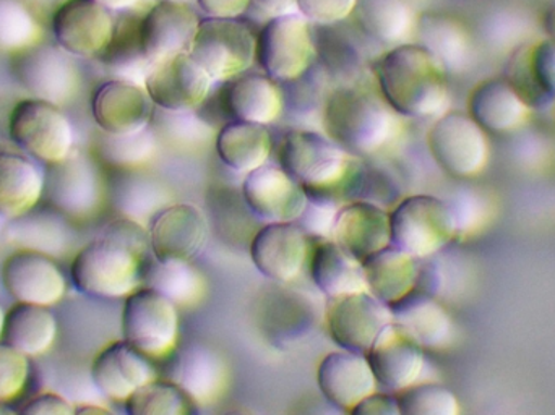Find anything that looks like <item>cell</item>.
I'll use <instances>...</instances> for the list:
<instances>
[{
	"instance_id": "cell-1",
	"label": "cell",
	"mask_w": 555,
	"mask_h": 415,
	"mask_svg": "<svg viewBox=\"0 0 555 415\" xmlns=\"http://www.w3.org/2000/svg\"><path fill=\"white\" fill-rule=\"evenodd\" d=\"M149 229L135 219H114L81 247L70 264L75 289L93 299H126L143 286L152 258Z\"/></svg>"
},
{
	"instance_id": "cell-2",
	"label": "cell",
	"mask_w": 555,
	"mask_h": 415,
	"mask_svg": "<svg viewBox=\"0 0 555 415\" xmlns=\"http://www.w3.org/2000/svg\"><path fill=\"white\" fill-rule=\"evenodd\" d=\"M278 161L302 185L310 200L343 207L361 195L364 166L322 133L291 130L278 146Z\"/></svg>"
},
{
	"instance_id": "cell-3",
	"label": "cell",
	"mask_w": 555,
	"mask_h": 415,
	"mask_svg": "<svg viewBox=\"0 0 555 415\" xmlns=\"http://www.w3.org/2000/svg\"><path fill=\"white\" fill-rule=\"evenodd\" d=\"M323 130L356 158L377 156L403 135V116L380 91L361 83L339 85L323 103Z\"/></svg>"
},
{
	"instance_id": "cell-4",
	"label": "cell",
	"mask_w": 555,
	"mask_h": 415,
	"mask_svg": "<svg viewBox=\"0 0 555 415\" xmlns=\"http://www.w3.org/2000/svg\"><path fill=\"white\" fill-rule=\"evenodd\" d=\"M375 80L382 96L403 117L429 119L447 113L449 74L417 42L391 48L375 67Z\"/></svg>"
},
{
	"instance_id": "cell-5",
	"label": "cell",
	"mask_w": 555,
	"mask_h": 415,
	"mask_svg": "<svg viewBox=\"0 0 555 415\" xmlns=\"http://www.w3.org/2000/svg\"><path fill=\"white\" fill-rule=\"evenodd\" d=\"M391 245L417 260L439 254L459 237L449 200L434 195H411L390 211Z\"/></svg>"
},
{
	"instance_id": "cell-6",
	"label": "cell",
	"mask_w": 555,
	"mask_h": 415,
	"mask_svg": "<svg viewBox=\"0 0 555 415\" xmlns=\"http://www.w3.org/2000/svg\"><path fill=\"white\" fill-rule=\"evenodd\" d=\"M189 54L210 75L214 83H227L256 64L257 35L243 18L205 16L198 23Z\"/></svg>"
},
{
	"instance_id": "cell-7",
	"label": "cell",
	"mask_w": 555,
	"mask_h": 415,
	"mask_svg": "<svg viewBox=\"0 0 555 415\" xmlns=\"http://www.w3.org/2000/svg\"><path fill=\"white\" fill-rule=\"evenodd\" d=\"M9 135L35 161L55 165L75 150L74 127L57 104L39 98L18 101L9 116Z\"/></svg>"
},
{
	"instance_id": "cell-8",
	"label": "cell",
	"mask_w": 555,
	"mask_h": 415,
	"mask_svg": "<svg viewBox=\"0 0 555 415\" xmlns=\"http://www.w3.org/2000/svg\"><path fill=\"white\" fill-rule=\"evenodd\" d=\"M312 23L300 13L267 20L257 35V62L278 83H293L312 67L317 41Z\"/></svg>"
},
{
	"instance_id": "cell-9",
	"label": "cell",
	"mask_w": 555,
	"mask_h": 415,
	"mask_svg": "<svg viewBox=\"0 0 555 415\" xmlns=\"http://www.w3.org/2000/svg\"><path fill=\"white\" fill-rule=\"evenodd\" d=\"M120 323L124 339L152 361L178 351V306L153 287H139L126 297Z\"/></svg>"
},
{
	"instance_id": "cell-10",
	"label": "cell",
	"mask_w": 555,
	"mask_h": 415,
	"mask_svg": "<svg viewBox=\"0 0 555 415\" xmlns=\"http://www.w3.org/2000/svg\"><path fill=\"white\" fill-rule=\"evenodd\" d=\"M44 197L72 221L94 218L106 200V184L96 161L75 148L64 161L48 165Z\"/></svg>"
},
{
	"instance_id": "cell-11",
	"label": "cell",
	"mask_w": 555,
	"mask_h": 415,
	"mask_svg": "<svg viewBox=\"0 0 555 415\" xmlns=\"http://www.w3.org/2000/svg\"><path fill=\"white\" fill-rule=\"evenodd\" d=\"M427 146L440 169L455 179L481 174L491 156L488 132L462 111L437 117L427 133Z\"/></svg>"
},
{
	"instance_id": "cell-12",
	"label": "cell",
	"mask_w": 555,
	"mask_h": 415,
	"mask_svg": "<svg viewBox=\"0 0 555 415\" xmlns=\"http://www.w3.org/2000/svg\"><path fill=\"white\" fill-rule=\"evenodd\" d=\"M74 55L68 54L61 46L35 44L31 48L15 52L12 72L16 81L33 98L49 101V103H68L80 88V74L74 62Z\"/></svg>"
},
{
	"instance_id": "cell-13",
	"label": "cell",
	"mask_w": 555,
	"mask_h": 415,
	"mask_svg": "<svg viewBox=\"0 0 555 415\" xmlns=\"http://www.w3.org/2000/svg\"><path fill=\"white\" fill-rule=\"evenodd\" d=\"M326 328L345 351L367 354L380 333L393 323L390 307L369 290L328 299Z\"/></svg>"
},
{
	"instance_id": "cell-14",
	"label": "cell",
	"mask_w": 555,
	"mask_h": 415,
	"mask_svg": "<svg viewBox=\"0 0 555 415\" xmlns=\"http://www.w3.org/2000/svg\"><path fill=\"white\" fill-rule=\"evenodd\" d=\"M55 41L74 57L100 59L116 31L111 10L96 0H64L52 13Z\"/></svg>"
},
{
	"instance_id": "cell-15",
	"label": "cell",
	"mask_w": 555,
	"mask_h": 415,
	"mask_svg": "<svg viewBox=\"0 0 555 415\" xmlns=\"http://www.w3.org/2000/svg\"><path fill=\"white\" fill-rule=\"evenodd\" d=\"M153 258L168 261H192L205 250L210 238V224L201 208L176 204L153 216L149 228Z\"/></svg>"
},
{
	"instance_id": "cell-16",
	"label": "cell",
	"mask_w": 555,
	"mask_h": 415,
	"mask_svg": "<svg viewBox=\"0 0 555 415\" xmlns=\"http://www.w3.org/2000/svg\"><path fill=\"white\" fill-rule=\"evenodd\" d=\"M211 85L210 75L189 52L153 65L143 81L156 107L178 113L198 109L210 94Z\"/></svg>"
},
{
	"instance_id": "cell-17",
	"label": "cell",
	"mask_w": 555,
	"mask_h": 415,
	"mask_svg": "<svg viewBox=\"0 0 555 415\" xmlns=\"http://www.w3.org/2000/svg\"><path fill=\"white\" fill-rule=\"evenodd\" d=\"M2 284L16 302L54 307L67 296L68 283L54 258L35 250L13 251L2 267Z\"/></svg>"
},
{
	"instance_id": "cell-18",
	"label": "cell",
	"mask_w": 555,
	"mask_h": 415,
	"mask_svg": "<svg viewBox=\"0 0 555 415\" xmlns=\"http://www.w3.org/2000/svg\"><path fill=\"white\" fill-rule=\"evenodd\" d=\"M155 104L149 91L137 81L113 78L94 91L91 114L101 132L127 135L152 124Z\"/></svg>"
},
{
	"instance_id": "cell-19",
	"label": "cell",
	"mask_w": 555,
	"mask_h": 415,
	"mask_svg": "<svg viewBox=\"0 0 555 415\" xmlns=\"http://www.w3.org/2000/svg\"><path fill=\"white\" fill-rule=\"evenodd\" d=\"M309 235L294 222H269L250 244V258L257 270L273 283H293L309 258Z\"/></svg>"
},
{
	"instance_id": "cell-20",
	"label": "cell",
	"mask_w": 555,
	"mask_h": 415,
	"mask_svg": "<svg viewBox=\"0 0 555 415\" xmlns=\"http://www.w3.org/2000/svg\"><path fill=\"white\" fill-rule=\"evenodd\" d=\"M201 16L189 2H156L140 18V44L150 64L189 52Z\"/></svg>"
},
{
	"instance_id": "cell-21",
	"label": "cell",
	"mask_w": 555,
	"mask_h": 415,
	"mask_svg": "<svg viewBox=\"0 0 555 415\" xmlns=\"http://www.w3.org/2000/svg\"><path fill=\"white\" fill-rule=\"evenodd\" d=\"M243 198L257 218L267 222H294L307 207L306 191L281 166L263 165L246 174Z\"/></svg>"
},
{
	"instance_id": "cell-22",
	"label": "cell",
	"mask_w": 555,
	"mask_h": 415,
	"mask_svg": "<svg viewBox=\"0 0 555 415\" xmlns=\"http://www.w3.org/2000/svg\"><path fill=\"white\" fill-rule=\"evenodd\" d=\"M91 381L106 400L126 403L143 385L158 378L152 359L137 351L126 339L111 342L91 364Z\"/></svg>"
},
{
	"instance_id": "cell-23",
	"label": "cell",
	"mask_w": 555,
	"mask_h": 415,
	"mask_svg": "<svg viewBox=\"0 0 555 415\" xmlns=\"http://www.w3.org/2000/svg\"><path fill=\"white\" fill-rule=\"evenodd\" d=\"M276 286L263 296L260 328L276 348H289L312 332L319 309L312 297L289 287V283H276Z\"/></svg>"
},
{
	"instance_id": "cell-24",
	"label": "cell",
	"mask_w": 555,
	"mask_h": 415,
	"mask_svg": "<svg viewBox=\"0 0 555 415\" xmlns=\"http://www.w3.org/2000/svg\"><path fill=\"white\" fill-rule=\"evenodd\" d=\"M320 393L332 406L351 414L369 394L377 391V378L367 355L358 352H332L317 368Z\"/></svg>"
},
{
	"instance_id": "cell-25",
	"label": "cell",
	"mask_w": 555,
	"mask_h": 415,
	"mask_svg": "<svg viewBox=\"0 0 555 415\" xmlns=\"http://www.w3.org/2000/svg\"><path fill=\"white\" fill-rule=\"evenodd\" d=\"M332 238L362 263L391 245L390 211L374 202H349L336 215Z\"/></svg>"
},
{
	"instance_id": "cell-26",
	"label": "cell",
	"mask_w": 555,
	"mask_h": 415,
	"mask_svg": "<svg viewBox=\"0 0 555 415\" xmlns=\"http://www.w3.org/2000/svg\"><path fill=\"white\" fill-rule=\"evenodd\" d=\"M365 355L377 384L395 393L417 384L426 365L424 349L395 323H390L380 333Z\"/></svg>"
},
{
	"instance_id": "cell-27",
	"label": "cell",
	"mask_w": 555,
	"mask_h": 415,
	"mask_svg": "<svg viewBox=\"0 0 555 415\" xmlns=\"http://www.w3.org/2000/svg\"><path fill=\"white\" fill-rule=\"evenodd\" d=\"M531 107L505 77L488 78L473 88L468 114L494 135L517 132L530 119Z\"/></svg>"
},
{
	"instance_id": "cell-28",
	"label": "cell",
	"mask_w": 555,
	"mask_h": 415,
	"mask_svg": "<svg viewBox=\"0 0 555 415\" xmlns=\"http://www.w3.org/2000/svg\"><path fill=\"white\" fill-rule=\"evenodd\" d=\"M390 310L395 325L421 348L440 351L453 341L452 319L437 297L414 289Z\"/></svg>"
},
{
	"instance_id": "cell-29",
	"label": "cell",
	"mask_w": 555,
	"mask_h": 415,
	"mask_svg": "<svg viewBox=\"0 0 555 415\" xmlns=\"http://www.w3.org/2000/svg\"><path fill=\"white\" fill-rule=\"evenodd\" d=\"M70 219L55 208L31 209L7 222L2 237L20 250H35L49 257L62 258L74 247L75 232Z\"/></svg>"
},
{
	"instance_id": "cell-30",
	"label": "cell",
	"mask_w": 555,
	"mask_h": 415,
	"mask_svg": "<svg viewBox=\"0 0 555 415\" xmlns=\"http://www.w3.org/2000/svg\"><path fill=\"white\" fill-rule=\"evenodd\" d=\"M223 107L234 120L244 122H276L284 111V96L278 81L267 74H243L227 81Z\"/></svg>"
},
{
	"instance_id": "cell-31",
	"label": "cell",
	"mask_w": 555,
	"mask_h": 415,
	"mask_svg": "<svg viewBox=\"0 0 555 415\" xmlns=\"http://www.w3.org/2000/svg\"><path fill=\"white\" fill-rule=\"evenodd\" d=\"M171 377L197 406L211 404L227 390L228 367L220 354L205 346H189L171 354Z\"/></svg>"
},
{
	"instance_id": "cell-32",
	"label": "cell",
	"mask_w": 555,
	"mask_h": 415,
	"mask_svg": "<svg viewBox=\"0 0 555 415\" xmlns=\"http://www.w3.org/2000/svg\"><path fill=\"white\" fill-rule=\"evenodd\" d=\"M414 38L442 64L447 74H460L472 64V36L466 26L449 13L424 12L417 15Z\"/></svg>"
},
{
	"instance_id": "cell-33",
	"label": "cell",
	"mask_w": 555,
	"mask_h": 415,
	"mask_svg": "<svg viewBox=\"0 0 555 415\" xmlns=\"http://www.w3.org/2000/svg\"><path fill=\"white\" fill-rule=\"evenodd\" d=\"M44 197V171L35 159L0 150V219L12 221Z\"/></svg>"
},
{
	"instance_id": "cell-34",
	"label": "cell",
	"mask_w": 555,
	"mask_h": 415,
	"mask_svg": "<svg viewBox=\"0 0 555 415\" xmlns=\"http://www.w3.org/2000/svg\"><path fill=\"white\" fill-rule=\"evenodd\" d=\"M362 271L369 293L390 307L416 289L420 260L401 248L388 245L365 258Z\"/></svg>"
},
{
	"instance_id": "cell-35",
	"label": "cell",
	"mask_w": 555,
	"mask_h": 415,
	"mask_svg": "<svg viewBox=\"0 0 555 415\" xmlns=\"http://www.w3.org/2000/svg\"><path fill=\"white\" fill-rule=\"evenodd\" d=\"M310 276L326 299L367 290L361 261L346 254L333 238H317L310 251Z\"/></svg>"
},
{
	"instance_id": "cell-36",
	"label": "cell",
	"mask_w": 555,
	"mask_h": 415,
	"mask_svg": "<svg viewBox=\"0 0 555 415\" xmlns=\"http://www.w3.org/2000/svg\"><path fill=\"white\" fill-rule=\"evenodd\" d=\"M215 148L224 166L246 176L269 161L273 152L272 133L263 124L233 120L221 127Z\"/></svg>"
},
{
	"instance_id": "cell-37",
	"label": "cell",
	"mask_w": 555,
	"mask_h": 415,
	"mask_svg": "<svg viewBox=\"0 0 555 415\" xmlns=\"http://www.w3.org/2000/svg\"><path fill=\"white\" fill-rule=\"evenodd\" d=\"M57 320L49 307L18 302L7 310L2 341L28 358H42L57 341Z\"/></svg>"
},
{
	"instance_id": "cell-38",
	"label": "cell",
	"mask_w": 555,
	"mask_h": 415,
	"mask_svg": "<svg viewBox=\"0 0 555 415\" xmlns=\"http://www.w3.org/2000/svg\"><path fill=\"white\" fill-rule=\"evenodd\" d=\"M351 16L367 38L388 48L414 38L416 15L408 0H356Z\"/></svg>"
},
{
	"instance_id": "cell-39",
	"label": "cell",
	"mask_w": 555,
	"mask_h": 415,
	"mask_svg": "<svg viewBox=\"0 0 555 415\" xmlns=\"http://www.w3.org/2000/svg\"><path fill=\"white\" fill-rule=\"evenodd\" d=\"M119 171V178L114 181L111 189V197L120 215L142 222V219L158 215L162 207L168 204L169 197L165 185L142 174L139 169Z\"/></svg>"
},
{
	"instance_id": "cell-40",
	"label": "cell",
	"mask_w": 555,
	"mask_h": 415,
	"mask_svg": "<svg viewBox=\"0 0 555 415\" xmlns=\"http://www.w3.org/2000/svg\"><path fill=\"white\" fill-rule=\"evenodd\" d=\"M143 286L153 287L165 294L176 306H192L204 297L207 283L201 271L191 261H163L150 258L146 264Z\"/></svg>"
},
{
	"instance_id": "cell-41",
	"label": "cell",
	"mask_w": 555,
	"mask_h": 415,
	"mask_svg": "<svg viewBox=\"0 0 555 415\" xmlns=\"http://www.w3.org/2000/svg\"><path fill=\"white\" fill-rule=\"evenodd\" d=\"M100 61L114 78L143 85L152 64L140 44V18H126L119 25L116 23L113 41L100 55Z\"/></svg>"
},
{
	"instance_id": "cell-42",
	"label": "cell",
	"mask_w": 555,
	"mask_h": 415,
	"mask_svg": "<svg viewBox=\"0 0 555 415\" xmlns=\"http://www.w3.org/2000/svg\"><path fill=\"white\" fill-rule=\"evenodd\" d=\"M124 404L130 415H188L198 411L194 400L169 378L143 385Z\"/></svg>"
},
{
	"instance_id": "cell-43",
	"label": "cell",
	"mask_w": 555,
	"mask_h": 415,
	"mask_svg": "<svg viewBox=\"0 0 555 415\" xmlns=\"http://www.w3.org/2000/svg\"><path fill=\"white\" fill-rule=\"evenodd\" d=\"M98 155L116 169H140L152 161L158 148V137L152 127L127 135L104 133L98 140Z\"/></svg>"
},
{
	"instance_id": "cell-44",
	"label": "cell",
	"mask_w": 555,
	"mask_h": 415,
	"mask_svg": "<svg viewBox=\"0 0 555 415\" xmlns=\"http://www.w3.org/2000/svg\"><path fill=\"white\" fill-rule=\"evenodd\" d=\"M41 35L23 0H0V49L23 51L38 44Z\"/></svg>"
},
{
	"instance_id": "cell-45",
	"label": "cell",
	"mask_w": 555,
	"mask_h": 415,
	"mask_svg": "<svg viewBox=\"0 0 555 415\" xmlns=\"http://www.w3.org/2000/svg\"><path fill=\"white\" fill-rule=\"evenodd\" d=\"M401 415H456L459 400L449 388L437 384H414L397 393Z\"/></svg>"
},
{
	"instance_id": "cell-46",
	"label": "cell",
	"mask_w": 555,
	"mask_h": 415,
	"mask_svg": "<svg viewBox=\"0 0 555 415\" xmlns=\"http://www.w3.org/2000/svg\"><path fill=\"white\" fill-rule=\"evenodd\" d=\"M156 107V106H155ZM153 113V132L165 137L169 142L178 143H204L210 139L211 129L207 122L198 119L194 111H165L156 107Z\"/></svg>"
},
{
	"instance_id": "cell-47",
	"label": "cell",
	"mask_w": 555,
	"mask_h": 415,
	"mask_svg": "<svg viewBox=\"0 0 555 415\" xmlns=\"http://www.w3.org/2000/svg\"><path fill=\"white\" fill-rule=\"evenodd\" d=\"M29 358L0 341V404L16 403L25 393L29 380Z\"/></svg>"
},
{
	"instance_id": "cell-48",
	"label": "cell",
	"mask_w": 555,
	"mask_h": 415,
	"mask_svg": "<svg viewBox=\"0 0 555 415\" xmlns=\"http://www.w3.org/2000/svg\"><path fill=\"white\" fill-rule=\"evenodd\" d=\"M505 78L511 81L512 87L518 91L521 98L527 101L531 109L534 107H544L554 101L553 98L544 93L543 88L538 85L533 70L528 61V44L520 46L508 61Z\"/></svg>"
},
{
	"instance_id": "cell-49",
	"label": "cell",
	"mask_w": 555,
	"mask_h": 415,
	"mask_svg": "<svg viewBox=\"0 0 555 415\" xmlns=\"http://www.w3.org/2000/svg\"><path fill=\"white\" fill-rule=\"evenodd\" d=\"M356 0H296L297 13L320 26H332L349 18Z\"/></svg>"
},
{
	"instance_id": "cell-50",
	"label": "cell",
	"mask_w": 555,
	"mask_h": 415,
	"mask_svg": "<svg viewBox=\"0 0 555 415\" xmlns=\"http://www.w3.org/2000/svg\"><path fill=\"white\" fill-rule=\"evenodd\" d=\"M528 61L538 85L555 100V41L547 38L528 44Z\"/></svg>"
},
{
	"instance_id": "cell-51",
	"label": "cell",
	"mask_w": 555,
	"mask_h": 415,
	"mask_svg": "<svg viewBox=\"0 0 555 415\" xmlns=\"http://www.w3.org/2000/svg\"><path fill=\"white\" fill-rule=\"evenodd\" d=\"M339 208L341 207H338V205L310 200L309 198L302 215L297 219V224L310 237L332 238L333 225H335Z\"/></svg>"
},
{
	"instance_id": "cell-52",
	"label": "cell",
	"mask_w": 555,
	"mask_h": 415,
	"mask_svg": "<svg viewBox=\"0 0 555 415\" xmlns=\"http://www.w3.org/2000/svg\"><path fill=\"white\" fill-rule=\"evenodd\" d=\"M320 52L317 54L322 55L323 64H325L328 75L333 74L336 77H343V75H349L354 72L358 75L359 70V55L358 51H354L349 42H323V44L317 46Z\"/></svg>"
},
{
	"instance_id": "cell-53",
	"label": "cell",
	"mask_w": 555,
	"mask_h": 415,
	"mask_svg": "<svg viewBox=\"0 0 555 415\" xmlns=\"http://www.w3.org/2000/svg\"><path fill=\"white\" fill-rule=\"evenodd\" d=\"M449 204L455 215L459 237L472 234L485 221V205L481 198L475 197V194L459 195L455 200H449Z\"/></svg>"
},
{
	"instance_id": "cell-54",
	"label": "cell",
	"mask_w": 555,
	"mask_h": 415,
	"mask_svg": "<svg viewBox=\"0 0 555 415\" xmlns=\"http://www.w3.org/2000/svg\"><path fill=\"white\" fill-rule=\"evenodd\" d=\"M20 413L26 415H74L75 404H72L62 394L46 391L33 400L26 401Z\"/></svg>"
},
{
	"instance_id": "cell-55",
	"label": "cell",
	"mask_w": 555,
	"mask_h": 415,
	"mask_svg": "<svg viewBox=\"0 0 555 415\" xmlns=\"http://www.w3.org/2000/svg\"><path fill=\"white\" fill-rule=\"evenodd\" d=\"M205 16L241 18L249 10L250 0H195Z\"/></svg>"
},
{
	"instance_id": "cell-56",
	"label": "cell",
	"mask_w": 555,
	"mask_h": 415,
	"mask_svg": "<svg viewBox=\"0 0 555 415\" xmlns=\"http://www.w3.org/2000/svg\"><path fill=\"white\" fill-rule=\"evenodd\" d=\"M351 414L354 415H401L397 394L374 393L361 401Z\"/></svg>"
},
{
	"instance_id": "cell-57",
	"label": "cell",
	"mask_w": 555,
	"mask_h": 415,
	"mask_svg": "<svg viewBox=\"0 0 555 415\" xmlns=\"http://www.w3.org/2000/svg\"><path fill=\"white\" fill-rule=\"evenodd\" d=\"M294 12H297L296 0H250L249 10H247V13L263 22Z\"/></svg>"
},
{
	"instance_id": "cell-58",
	"label": "cell",
	"mask_w": 555,
	"mask_h": 415,
	"mask_svg": "<svg viewBox=\"0 0 555 415\" xmlns=\"http://www.w3.org/2000/svg\"><path fill=\"white\" fill-rule=\"evenodd\" d=\"M96 2L109 10H127L132 9L142 0H96Z\"/></svg>"
},
{
	"instance_id": "cell-59",
	"label": "cell",
	"mask_w": 555,
	"mask_h": 415,
	"mask_svg": "<svg viewBox=\"0 0 555 415\" xmlns=\"http://www.w3.org/2000/svg\"><path fill=\"white\" fill-rule=\"evenodd\" d=\"M75 414H111V411L107 407L101 406V404H88L83 403L80 406H75Z\"/></svg>"
},
{
	"instance_id": "cell-60",
	"label": "cell",
	"mask_w": 555,
	"mask_h": 415,
	"mask_svg": "<svg viewBox=\"0 0 555 415\" xmlns=\"http://www.w3.org/2000/svg\"><path fill=\"white\" fill-rule=\"evenodd\" d=\"M544 31H546L547 38L555 41V5L547 10L546 15L543 20Z\"/></svg>"
},
{
	"instance_id": "cell-61",
	"label": "cell",
	"mask_w": 555,
	"mask_h": 415,
	"mask_svg": "<svg viewBox=\"0 0 555 415\" xmlns=\"http://www.w3.org/2000/svg\"><path fill=\"white\" fill-rule=\"evenodd\" d=\"M23 2L29 3V5L35 7H49L51 3H57V7L61 5L64 0H23Z\"/></svg>"
},
{
	"instance_id": "cell-62",
	"label": "cell",
	"mask_w": 555,
	"mask_h": 415,
	"mask_svg": "<svg viewBox=\"0 0 555 415\" xmlns=\"http://www.w3.org/2000/svg\"><path fill=\"white\" fill-rule=\"evenodd\" d=\"M5 309H3L2 303H0V341H2L3 325H5Z\"/></svg>"
},
{
	"instance_id": "cell-63",
	"label": "cell",
	"mask_w": 555,
	"mask_h": 415,
	"mask_svg": "<svg viewBox=\"0 0 555 415\" xmlns=\"http://www.w3.org/2000/svg\"><path fill=\"white\" fill-rule=\"evenodd\" d=\"M156 2H189V0H156Z\"/></svg>"
},
{
	"instance_id": "cell-64",
	"label": "cell",
	"mask_w": 555,
	"mask_h": 415,
	"mask_svg": "<svg viewBox=\"0 0 555 415\" xmlns=\"http://www.w3.org/2000/svg\"><path fill=\"white\" fill-rule=\"evenodd\" d=\"M5 413H7V411H5V410H3L2 404H0V414H5Z\"/></svg>"
}]
</instances>
